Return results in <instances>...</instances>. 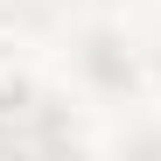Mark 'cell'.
I'll return each instance as SVG.
<instances>
[]
</instances>
